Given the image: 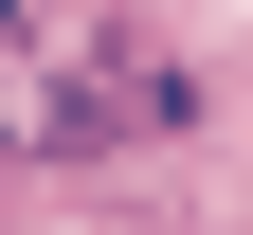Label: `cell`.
Returning <instances> with one entry per match:
<instances>
[{
  "instance_id": "cell-1",
  "label": "cell",
  "mask_w": 253,
  "mask_h": 235,
  "mask_svg": "<svg viewBox=\"0 0 253 235\" xmlns=\"http://www.w3.org/2000/svg\"><path fill=\"white\" fill-rule=\"evenodd\" d=\"M199 109L163 18H109V0H0V163L54 181V163H109L145 127Z\"/></svg>"
}]
</instances>
